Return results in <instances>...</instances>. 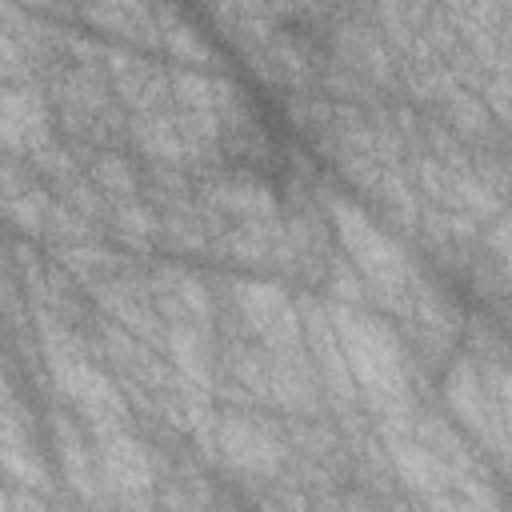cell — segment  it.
<instances>
[{"label":"cell","mask_w":512,"mask_h":512,"mask_svg":"<svg viewBox=\"0 0 512 512\" xmlns=\"http://www.w3.org/2000/svg\"><path fill=\"white\" fill-rule=\"evenodd\" d=\"M220 160L232 176L260 184V188H284L292 180V140L284 128L256 104L240 108L236 116L224 120L220 128Z\"/></svg>","instance_id":"obj_1"},{"label":"cell","mask_w":512,"mask_h":512,"mask_svg":"<svg viewBox=\"0 0 512 512\" xmlns=\"http://www.w3.org/2000/svg\"><path fill=\"white\" fill-rule=\"evenodd\" d=\"M340 4H368V0H340Z\"/></svg>","instance_id":"obj_2"}]
</instances>
